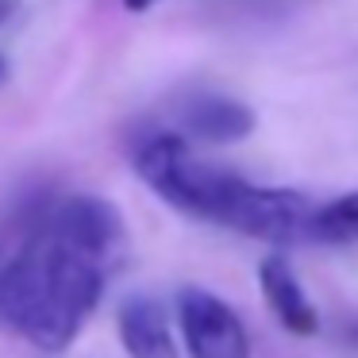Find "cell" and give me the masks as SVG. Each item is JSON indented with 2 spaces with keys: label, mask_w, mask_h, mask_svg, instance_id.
I'll return each instance as SVG.
<instances>
[{
  "label": "cell",
  "mask_w": 358,
  "mask_h": 358,
  "mask_svg": "<svg viewBox=\"0 0 358 358\" xmlns=\"http://www.w3.org/2000/svg\"><path fill=\"white\" fill-rule=\"evenodd\" d=\"M178 324L193 358H250V339L231 304L201 285L178 293Z\"/></svg>",
  "instance_id": "cell-3"
},
{
  "label": "cell",
  "mask_w": 358,
  "mask_h": 358,
  "mask_svg": "<svg viewBox=\"0 0 358 358\" xmlns=\"http://www.w3.org/2000/svg\"><path fill=\"white\" fill-rule=\"evenodd\" d=\"M0 78H4V58H0Z\"/></svg>",
  "instance_id": "cell-11"
},
{
  "label": "cell",
  "mask_w": 358,
  "mask_h": 358,
  "mask_svg": "<svg viewBox=\"0 0 358 358\" xmlns=\"http://www.w3.org/2000/svg\"><path fill=\"white\" fill-rule=\"evenodd\" d=\"M120 343L131 358H178V343L170 331V316L155 296H127L116 312Z\"/></svg>",
  "instance_id": "cell-6"
},
{
  "label": "cell",
  "mask_w": 358,
  "mask_h": 358,
  "mask_svg": "<svg viewBox=\"0 0 358 358\" xmlns=\"http://www.w3.org/2000/svg\"><path fill=\"white\" fill-rule=\"evenodd\" d=\"M124 258L127 231L108 201L43 193L0 255V327L47 355L66 350Z\"/></svg>",
  "instance_id": "cell-1"
},
{
  "label": "cell",
  "mask_w": 358,
  "mask_h": 358,
  "mask_svg": "<svg viewBox=\"0 0 358 358\" xmlns=\"http://www.w3.org/2000/svg\"><path fill=\"white\" fill-rule=\"evenodd\" d=\"M258 281H262V296L270 304V312L278 316V324L293 335H316L320 331V316L316 304L308 301L301 278H296L293 262L285 255H270L258 266Z\"/></svg>",
  "instance_id": "cell-5"
},
{
  "label": "cell",
  "mask_w": 358,
  "mask_h": 358,
  "mask_svg": "<svg viewBox=\"0 0 358 358\" xmlns=\"http://www.w3.org/2000/svg\"><path fill=\"white\" fill-rule=\"evenodd\" d=\"M124 4H127V8H131V12H147L150 4H155V0H124Z\"/></svg>",
  "instance_id": "cell-10"
},
{
  "label": "cell",
  "mask_w": 358,
  "mask_h": 358,
  "mask_svg": "<svg viewBox=\"0 0 358 358\" xmlns=\"http://www.w3.org/2000/svg\"><path fill=\"white\" fill-rule=\"evenodd\" d=\"M12 12H16V0H0V24H4Z\"/></svg>",
  "instance_id": "cell-9"
},
{
  "label": "cell",
  "mask_w": 358,
  "mask_h": 358,
  "mask_svg": "<svg viewBox=\"0 0 358 358\" xmlns=\"http://www.w3.org/2000/svg\"><path fill=\"white\" fill-rule=\"evenodd\" d=\"M312 239L316 243H358V189L320 204Z\"/></svg>",
  "instance_id": "cell-7"
},
{
  "label": "cell",
  "mask_w": 358,
  "mask_h": 358,
  "mask_svg": "<svg viewBox=\"0 0 358 358\" xmlns=\"http://www.w3.org/2000/svg\"><path fill=\"white\" fill-rule=\"evenodd\" d=\"M181 139H201V143H239L255 131V112L247 104L231 101L220 93H193L178 104L173 112Z\"/></svg>",
  "instance_id": "cell-4"
},
{
  "label": "cell",
  "mask_w": 358,
  "mask_h": 358,
  "mask_svg": "<svg viewBox=\"0 0 358 358\" xmlns=\"http://www.w3.org/2000/svg\"><path fill=\"white\" fill-rule=\"evenodd\" d=\"M39 196L43 193H35V196H24V201H16L8 212H0V255L12 247V239L20 235V227L27 224V216L35 212V204H39Z\"/></svg>",
  "instance_id": "cell-8"
},
{
  "label": "cell",
  "mask_w": 358,
  "mask_h": 358,
  "mask_svg": "<svg viewBox=\"0 0 358 358\" xmlns=\"http://www.w3.org/2000/svg\"><path fill=\"white\" fill-rule=\"evenodd\" d=\"M131 166L166 204L193 220L266 243L312 239L320 204H312L296 189L255 185L224 166L204 162L173 131H147L143 139H135Z\"/></svg>",
  "instance_id": "cell-2"
}]
</instances>
